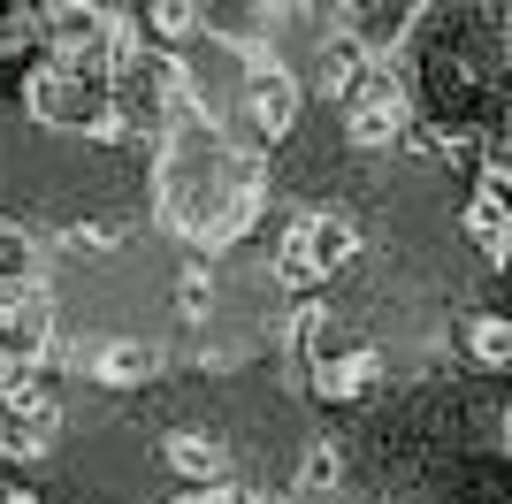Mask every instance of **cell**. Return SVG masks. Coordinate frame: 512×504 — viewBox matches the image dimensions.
Segmentation results:
<instances>
[{"instance_id":"cell-1","label":"cell","mask_w":512,"mask_h":504,"mask_svg":"<svg viewBox=\"0 0 512 504\" xmlns=\"http://www.w3.org/2000/svg\"><path fill=\"white\" fill-rule=\"evenodd\" d=\"M360 260V222L352 214H337V207H306V214H291L283 222V237H276V283L283 291H321L329 275H344Z\"/></svg>"},{"instance_id":"cell-2","label":"cell","mask_w":512,"mask_h":504,"mask_svg":"<svg viewBox=\"0 0 512 504\" xmlns=\"http://www.w3.org/2000/svg\"><path fill=\"white\" fill-rule=\"evenodd\" d=\"M406 130H413V84L390 54H375L352 84V100H344V146L390 153V146H406Z\"/></svg>"},{"instance_id":"cell-3","label":"cell","mask_w":512,"mask_h":504,"mask_svg":"<svg viewBox=\"0 0 512 504\" xmlns=\"http://www.w3.org/2000/svg\"><path fill=\"white\" fill-rule=\"evenodd\" d=\"M237 115H245V130H253L260 146H283V138L299 130V115H306V84L291 77L276 54H268V62H245V84H237Z\"/></svg>"},{"instance_id":"cell-4","label":"cell","mask_w":512,"mask_h":504,"mask_svg":"<svg viewBox=\"0 0 512 504\" xmlns=\"http://www.w3.org/2000/svg\"><path fill=\"white\" fill-rule=\"evenodd\" d=\"M54 352V298L39 283H0V375H39Z\"/></svg>"},{"instance_id":"cell-5","label":"cell","mask_w":512,"mask_h":504,"mask_svg":"<svg viewBox=\"0 0 512 504\" xmlns=\"http://www.w3.org/2000/svg\"><path fill=\"white\" fill-rule=\"evenodd\" d=\"M459 222H467V245L482 252V268L512 275V176H505V161L482 168V184H474V199H467Z\"/></svg>"},{"instance_id":"cell-6","label":"cell","mask_w":512,"mask_h":504,"mask_svg":"<svg viewBox=\"0 0 512 504\" xmlns=\"http://www.w3.org/2000/svg\"><path fill=\"white\" fill-rule=\"evenodd\" d=\"M383 352L375 344H352V352H321L314 359V398L321 405H367L375 390H383Z\"/></svg>"},{"instance_id":"cell-7","label":"cell","mask_w":512,"mask_h":504,"mask_svg":"<svg viewBox=\"0 0 512 504\" xmlns=\"http://www.w3.org/2000/svg\"><path fill=\"white\" fill-rule=\"evenodd\" d=\"M367 62H375V39L352 31V23H337V31L314 46V92L321 100H352V84H360Z\"/></svg>"},{"instance_id":"cell-8","label":"cell","mask_w":512,"mask_h":504,"mask_svg":"<svg viewBox=\"0 0 512 504\" xmlns=\"http://www.w3.org/2000/svg\"><path fill=\"white\" fill-rule=\"evenodd\" d=\"M161 459H169L176 482H192V489H230V451H222V436H207V428H176V436L161 443Z\"/></svg>"},{"instance_id":"cell-9","label":"cell","mask_w":512,"mask_h":504,"mask_svg":"<svg viewBox=\"0 0 512 504\" xmlns=\"http://www.w3.org/2000/svg\"><path fill=\"white\" fill-rule=\"evenodd\" d=\"M85 367H92V382H100V390H138V382L161 375V352H153V344H138V336H107Z\"/></svg>"},{"instance_id":"cell-10","label":"cell","mask_w":512,"mask_h":504,"mask_svg":"<svg viewBox=\"0 0 512 504\" xmlns=\"http://www.w3.org/2000/svg\"><path fill=\"white\" fill-rule=\"evenodd\" d=\"M459 352H467L474 367L505 375V367H512V314H467V321H459Z\"/></svg>"},{"instance_id":"cell-11","label":"cell","mask_w":512,"mask_h":504,"mask_svg":"<svg viewBox=\"0 0 512 504\" xmlns=\"http://www.w3.org/2000/svg\"><path fill=\"white\" fill-rule=\"evenodd\" d=\"M199 23H207V8L199 0H146V31L161 54H184V46L199 39Z\"/></svg>"},{"instance_id":"cell-12","label":"cell","mask_w":512,"mask_h":504,"mask_svg":"<svg viewBox=\"0 0 512 504\" xmlns=\"http://www.w3.org/2000/svg\"><path fill=\"white\" fill-rule=\"evenodd\" d=\"M337 482H344V443H306V459H299V489H306V497H329Z\"/></svg>"},{"instance_id":"cell-13","label":"cell","mask_w":512,"mask_h":504,"mask_svg":"<svg viewBox=\"0 0 512 504\" xmlns=\"http://www.w3.org/2000/svg\"><path fill=\"white\" fill-rule=\"evenodd\" d=\"M283 329H291V352H299V359H321V344H329V329H337V321H329V306H321V298H306V306H291V321H283Z\"/></svg>"},{"instance_id":"cell-14","label":"cell","mask_w":512,"mask_h":504,"mask_svg":"<svg viewBox=\"0 0 512 504\" xmlns=\"http://www.w3.org/2000/svg\"><path fill=\"white\" fill-rule=\"evenodd\" d=\"M31 260H39L31 237H23L16 222H0V283H31Z\"/></svg>"},{"instance_id":"cell-15","label":"cell","mask_w":512,"mask_h":504,"mask_svg":"<svg viewBox=\"0 0 512 504\" xmlns=\"http://www.w3.org/2000/svg\"><path fill=\"white\" fill-rule=\"evenodd\" d=\"M176 306H184V321H207V306H214V275H207V268H184V275H176Z\"/></svg>"},{"instance_id":"cell-16","label":"cell","mask_w":512,"mask_h":504,"mask_svg":"<svg viewBox=\"0 0 512 504\" xmlns=\"http://www.w3.org/2000/svg\"><path fill=\"white\" fill-rule=\"evenodd\" d=\"M176 504H237V489H184Z\"/></svg>"},{"instance_id":"cell-17","label":"cell","mask_w":512,"mask_h":504,"mask_svg":"<svg viewBox=\"0 0 512 504\" xmlns=\"http://www.w3.org/2000/svg\"><path fill=\"white\" fill-rule=\"evenodd\" d=\"M497 451H505V459H512V405H505V413H497Z\"/></svg>"},{"instance_id":"cell-18","label":"cell","mask_w":512,"mask_h":504,"mask_svg":"<svg viewBox=\"0 0 512 504\" xmlns=\"http://www.w3.org/2000/svg\"><path fill=\"white\" fill-rule=\"evenodd\" d=\"M237 504H291V497H268V489H253V497H237Z\"/></svg>"},{"instance_id":"cell-19","label":"cell","mask_w":512,"mask_h":504,"mask_svg":"<svg viewBox=\"0 0 512 504\" xmlns=\"http://www.w3.org/2000/svg\"><path fill=\"white\" fill-rule=\"evenodd\" d=\"M505 69H512V31H505Z\"/></svg>"}]
</instances>
